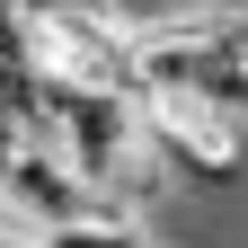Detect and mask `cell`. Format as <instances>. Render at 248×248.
Returning a JSON list of instances; mask_svg holds the SVG:
<instances>
[{
  "label": "cell",
  "mask_w": 248,
  "mask_h": 248,
  "mask_svg": "<svg viewBox=\"0 0 248 248\" xmlns=\"http://www.w3.org/2000/svg\"><path fill=\"white\" fill-rule=\"evenodd\" d=\"M142 133L169 160L177 195H222V186L248 177V115L213 107V98H160V107H142Z\"/></svg>",
  "instance_id": "cell-1"
},
{
  "label": "cell",
  "mask_w": 248,
  "mask_h": 248,
  "mask_svg": "<svg viewBox=\"0 0 248 248\" xmlns=\"http://www.w3.org/2000/svg\"><path fill=\"white\" fill-rule=\"evenodd\" d=\"M45 142L89 186H107V204H115V177H124V160H133L151 133H142L133 98H107V89H80V80H45Z\"/></svg>",
  "instance_id": "cell-2"
},
{
  "label": "cell",
  "mask_w": 248,
  "mask_h": 248,
  "mask_svg": "<svg viewBox=\"0 0 248 248\" xmlns=\"http://www.w3.org/2000/svg\"><path fill=\"white\" fill-rule=\"evenodd\" d=\"M36 62H45V80H80V89H107V98L142 107V36L107 9L36 18Z\"/></svg>",
  "instance_id": "cell-3"
},
{
  "label": "cell",
  "mask_w": 248,
  "mask_h": 248,
  "mask_svg": "<svg viewBox=\"0 0 248 248\" xmlns=\"http://www.w3.org/2000/svg\"><path fill=\"white\" fill-rule=\"evenodd\" d=\"M0 204H9V222H18L27 239L71 231V222H89V213H115L107 186H89L53 142H27V151H9V160H0Z\"/></svg>",
  "instance_id": "cell-4"
},
{
  "label": "cell",
  "mask_w": 248,
  "mask_h": 248,
  "mask_svg": "<svg viewBox=\"0 0 248 248\" xmlns=\"http://www.w3.org/2000/svg\"><path fill=\"white\" fill-rule=\"evenodd\" d=\"M36 248H151V239H142L133 213H89V222H71V231H45Z\"/></svg>",
  "instance_id": "cell-5"
},
{
  "label": "cell",
  "mask_w": 248,
  "mask_h": 248,
  "mask_svg": "<svg viewBox=\"0 0 248 248\" xmlns=\"http://www.w3.org/2000/svg\"><path fill=\"white\" fill-rule=\"evenodd\" d=\"M231 9H239V27H248V0H231Z\"/></svg>",
  "instance_id": "cell-6"
},
{
  "label": "cell",
  "mask_w": 248,
  "mask_h": 248,
  "mask_svg": "<svg viewBox=\"0 0 248 248\" xmlns=\"http://www.w3.org/2000/svg\"><path fill=\"white\" fill-rule=\"evenodd\" d=\"M151 248H160V239H151Z\"/></svg>",
  "instance_id": "cell-7"
}]
</instances>
